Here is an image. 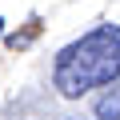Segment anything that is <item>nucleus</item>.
Here are the masks:
<instances>
[{"label":"nucleus","mask_w":120,"mask_h":120,"mask_svg":"<svg viewBox=\"0 0 120 120\" xmlns=\"http://www.w3.org/2000/svg\"><path fill=\"white\" fill-rule=\"evenodd\" d=\"M116 76H120V28L116 24H100L76 44H68L52 68V84L64 96H84L88 88L112 84Z\"/></svg>","instance_id":"obj_1"},{"label":"nucleus","mask_w":120,"mask_h":120,"mask_svg":"<svg viewBox=\"0 0 120 120\" xmlns=\"http://www.w3.org/2000/svg\"><path fill=\"white\" fill-rule=\"evenodd\" d=\"M96 120H120V88L96 100Z\"/></svg>","instance_id":"obj_2"},{"label":"nucleus","mask_w":120,"mask_h":120,"mask_svg":"<svg viewBox=\"0 0 120 120\" xmlns=\"http://www.w3.org/2000/svg\"><path fill=\"white\" fill-rule=\"evenodd\" d=\"M0 24H4V20H0Z\"/></svg>","instance_id":"obj_3"}]
</instances>
